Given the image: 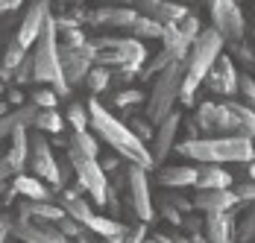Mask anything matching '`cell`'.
I'll return each instance as SVG.
<instances>
[{"instance_id":"cell-1","label":"cell","mask_w":255,"mask_h":243,"mask_svg":"<svg viewBox=\"0 0 255 243\" xmlns=\"http://www.w3.org/2000/svg\"><path fill=\"white\" fill-rule=\"evenodd\" d=\"M85 109H88V126H94V132H97V135H100L103 141L112 146L121 158H127V161L138 164V167H147V170L155 167L147 144H144V141H141V138H138L124 121H118L103 103L91 100Z\"/></svg>"},{"instance_id":"cell-2","label":"cell","mask_w":255,"mask_h":243,"mask_svg":"<svg viewBox=\"0 0 255 243\" xmlns=\"http://www.w3.org/2000/svg\"><path fill=\"white\" fill-rule=\"evenodd\" d=\"M223 53V35L217 29H200V35L191 41V53L182 71V85H179V100L182 106H191L197 88L203 85L205 73L211 71V65L217 62V56Z\"/></svg>"},{"instance_id":"cell-3","label":"cell","mask_w":255,"mask_h":243,"mask_svg":"<svg viewBox=\"0 0 255 243\" xmlns=\"http://www.w3.org/2000/svg\"><path fill=\"white\" fill-rule=\"evenodd\" d=\"M185 158L200 164H223V161H253V138L244 135H223V138H188L176 146Z\"/></svg>"},{"instance_id":"cell-4","label":"cell","mask_w":255,"mask_h":243,"mask_svg":"<svg viewBox=\"0 0 255 243\" xmlns=\"http://www.w3.org/2000/svg\"><path fill=\"white\" fill-rule=\"evenodd\" d=\"M32 79L50 85L53 91L62 97L71 91V85L65 82L62 76V65H59V35H56V18L47 15L44 24H41V32L32 44Z\"/></svg>"},{"instance_id":"cell-5","label":"cell","mask_w":255,"mask_h":243,"mask_svg":"<svg viewBox=\"0 0 255 243\" xmlns=\"http://www.w3.org/2000/svg\"><path fill=\"white\" fill-rule=\"evenodd\" d=\"M94 44V62L106 68H118L124 79L138 73L147 62V50L138 38H97Z\"/></svg>"},{"instance_id":"cell-6","label":"cell","mask_w":255,"mask_h":243,"mask_svg":"<svg viewBox=\"0 0 255 243\" xmlns=\"http://www.w3.org/2000/svg\"><path fill=\"white\" fill-rule=\"evenodd\" d=\"M68 146V161H71V167L77 173V182L82 191H88V196H94V202L97 205H106L109 202V182H106V173H103L100 161H97V155L94 152H88V149H82L77 141H65Z\"/></svg>"},{"instance_id":"cell-7","label":"cell","mask_w":255,"mask_h":243,"mask_svg":"<svg viewBox=\"0 0 255 243\" xmlns=\"http://www.w3.org/2000/svg\"><path fill=\"white\" fill-rule=\"evenodd\" d=\"M182 71L185 65L173 59L167 68L158 71V79L153 85V94H150V103H147V121L150 123H161L170 112H173V103L179 100V85H182Z\"/></svg>"},{"instance_id":"cell-8","label":"cell","mask_w":255,"mask_h":243,"mask_svg":"<svg viewBox=\"0 0 255 243\" xmlns=\"http://www.w3.org/2000/svg\"><path fill=\"white\" fill-rule=\"evenodd\" d=\"M59 65H62V76L68 85H77L85 79L88 68L94 65V44L85 41L79 47H68V44H59Z\"/></svg>"},{"instance_id":"cell-9","label":"cell","mask_w":255,"mask_h":243,"mask_svg":"<svg viewBox=\"0 0 255 243\" xmlns=\"http://www.w3.org/2000/svg\"><path fill=\"white\" fill-rule=\"evenodd\" d=\"M211 21H214V29L223 35V41L244 38V12L238 0H211Z\"/></svg>"},{"instance_id":"cell-10","label":"cell","mask_w":255,"mask_h":243,"mask_svg":"<svg viewBox=\"0 0 255 243\" xmlns=\"http://www.w3.org/2000/svg\"><path fill=\"white\" fill-rule=\"evenodd\" d=\"M129 199H132V211L141 223L153 220V196H150V182H147V167L132 164L129 167Z\"/></svg>"},{"instance_id":"cell-11","label":"cell","mask_w":255,"mask_h":243,"mask_svg":"<svg viewBox=\"0 0 255 243\" xmlns=\"http://www.w3.org/2000/svg\"><path fill=\"white\" fill-rule=\"evenodd\" d=\"M12 235L24 243H68V238L53 226V223H38L32 217H21L12 223Z\"/></svg>"},{"instance_id":"cell-12","label":"cell","mask_w":255,"mask_h":243,"mask_svg":"<svg viewBox=\"0 0 255 243\" xmlns=\"http://www.w3.org/2000/svg\"><path fill=\"white\" fill-rule=\"evenodd\" d=\"M205 88L208 91H214V94H235L238 91V71H235V65H232L229 56H217V62L211 65V71L205 73Z\"/></svg>"},{"instance_id":"cell-13","label":"cell","mask_w":255,"mask_h":243,"mask_svg":"<svg viewBox=\"0 0 255 243\" xmlns=\"http://www.w3.org/2000/svg\"><path fill=\"white\" fill-rule=\"evenodd\" d=\"M50 15V3L47 0H35L29 9H26L24 21L18 24V32H15V41L21 44V47H32L35 44V38H38V32H41V24H44V18Z\"/></svg>"},{"instance_id":"cell-14","label":"cell","mask_w":255,"mask_h":243,"mask_svg":"<svg viewBox=\"0 0 255 243\" xmlns=\"http://www.w3.org/2000/svg\"><path fill=\"white\" fill-rule=\"evenodd\" d=\"M29 146H32V173L38 179H47L50 185L59 188V164L50 152V144L44 141V135H32L29 138Z\"/></svg>"},{"instance_id":"cell-15","label":"cell","mask_w":255,"mask_h":243,"mask_svg":"<svg viewBox=\"0 0 255 243\" xmlns=\"http://www.w3.org/2000/svg\"><path fill=\"white\" fill-rule=\"evenodd\" d=\"M85 18L94 26L129 29V24L138 18V9H129V3H115V6H103V9H94V12H85Z\"/></svg>"},{"instance_id":"cell-16","label":"cell","mask_w":255,"mask_h":243,"mask_svg":"<svg viewBox=\"0 0 255 243\" xmlns=\"http://www.w3.org/2000/svg\"><path fill=\"white\" fill-rule=\"evenodd\" d=\"M241 199L235 196V191L229 188H200L194 196V208H200L205 214H214V211H232Z\"/></svg>"},{"instance_id":"cell-17","label":"cell","mask_w":255,"mask_h":243,"mask_svg":"<svg viewBox=\"0 0 255 243\" xmlns=\"http://www.w3.org/2000/svg\"><path fill=\"white\" fill-rule=\"evenodd\" d=\"M179 123H182V118H179L176 112H170L161 123H155L158 132H155V144H153V149H150L153 164H161V161L167 158V152H173V141H176Z\"/></svg>"},{"instance_id":"cell-18","label":"cell","mask_w":255,"mask_h":243,"mask_svg":"<svg viewBox=\"0 0 255 243\" xmlns=\"http://www.w3.org/2000/svg\"><path fill=\"white\" fill-rule=\"evenodd\" d=\"M205 241L208 243H235V220L229 211L205 214Z\"/></svg>"},{"instance_id":"cell-19","label":"cell","mask_w":255,"mask_h":243,"mask_svg":"<svg viewBox=\"0 0 255 243\" xmlns=\"http://www.w3.org/2000/svg\"><path fill=\"white\" fill-rule=\"evenodd\" d=\"M138 3H141L144 15L153 18V21H158V24H176V21H182V18L188 15L185 6L167 3V0H138Z\"/></svg>"},{"instance_id":"cell-20","label":"cell","mask_w":255,"mask_h":243,"mask_svg":"<svg viewBox=\"0 0 255 243\" xmlns=\"http://www.w3.org/2000/svg\"><path fill=\"white\" fill-rule=\"evenodd\" d=\"M35 115H38V106L32 103V106H18L15 112H6V115H0V138H9L15 129H29L32 121H35Z\"/></svg>"},{"instance_id":"cell-21","label":"cell","mask_w":255,"mask_h":243,"mask_svg":"<svg viewBox=\"0 0 255 243\" xmlns=\"http://www.w3.org/2000/svg\"><path fill=\"white\" fill-rule=\"evenodd\" d=\"M21 217H32V220H47V223H56V220L65 217V208H62V205H53L50 199H29L26 205H21Z\"/></svg>"},{"instance_id":"cell-22","label":"cell","mask_w":255,"mask_h":243,"mask_svg":"<svg viewBox=\"0 0 255 243\" xmlns=\"http://www.w3.org/2000/svg\"><path fill=\"white\" fill-rule=\"evenodd\" d=\"M158 182L164 188H188L197 182V167H161L158 170Z\"/></svg>"},{"instance_id":"cell-23","label":"cell","mask_w":255,"mask_h":243,"mask_svg":"<svg viewBox=\"0 0 255 243\" xmlns=\"http://www.w3.org/2000/svg\"><path fill=\"white\" fill-rule=\"evenodd\" d=\"M232 182V173H226L223 167H217V164H203V167H197V188H229Z\"/></svg>"},{"instance_id":"cell-24","label":"cell","mask_w":255,"mask_h":243,"mask_svg":"<svg viewBox=\"0 0 255 243\" xmlns=\"http://www.w3.org/2000/svg\"><path fill=\"white\" fill-rule=\"evenodd\" d=\"M12 188H15V194L26 196V199H50L47 185H44L38 176H15Z\"/></svg>"},{"instance_id":"cell-25","label":"cell","mask_w":255,"mask_h":243,"mask_svg":"<svg viewBox=\"0 0 255 243\" xmlns=\"http://www.w3.org/2000/svg\"><path fill=\"white\" fill-rule=\"evenodd\" d=\"M9 138H12V149L6 152V158L12 161V167H15V170H21V167H24V161L29 158V135H26V129L21 126V129H15Z\"/></svg>"},{"instance_id":"cell-26","label":"cell","mask_w":255,"mask_h":243,"mask_svg":"<svg viewBox=\"0 0 255 243\" xmlns=\"http://www.w3.org/2000/svg\"><path fill=\"white\" fill-rule=\"evenodd\" d=\"M161 41H164V50L173 56V59H185V53H188V41L182 38V32H179V26L176 24H164V29H161Z\"/></svg>"},{"instance_id":"cell-27","label":"cell","mask_w":255,"mask_h":243,"mask_svg":"<svg viewBox=\"0 0 255 243\" xmlns=\"http://www.w3.org/2000/svg\"><path fill=\"white\" fill-rule=\"evenodd\" d=\"M232 109V115L238 118L241 123V132L238 135H244V138H255V109L253 106H244V103H226Z\"/></svg>"},{"instance_id":"cell-28","label":"cell","mask_w":255,"mask_h":243,"mask_svg":"<svg viewBox=\"0 0 255 243\" xmlns=\"http://www.w3.org/2000/svg\"><path fill=\"white\" fill-rule=\"evenodd\" d=\"M161 29H164V24H158V21L141 15V12H138V18L129 24V32H132L135 38H161Z\"/></svg>"},{"instance_id":"cell-29","label":"cell","mask_w":255,"mask_h":243,"mask_svg":"<svg viewBox=\"0 0 255 243\" xmlns=\"http://www.w3.org/2000/svg\"><path fill=\"white\" fill-rule=\"evenodd\" d=\"M62 115L56 112V109H38V115H35V121H32V126L38 129V132H50V135H59L65 126H62Z\"/></svg>"},{"instance_id":"cell-30","label":"cell","mask_w":255,"mask_h":243,"mask_svg":"<svg viewBox=\"0 0 255 243\" xmlns=\"http://www.w3.org/2000/svg\"><path fill=\"white\" fill-rule=\"evenodd\" d=\"M214 132H226V135H238L241 132V123L232 115L229 106H217V112H214Z\"/></svg>"},{"instance_id":"cell-31","label":"cell","mask_w":255,"mask_h":243,"mask_svg":"<svg viewBox=\"0 0 255 243\" xmlns=\"http://www.w3.org/2000/svg\"><path fill=\"white\" fill-rule=\"evenodd\" d=\"M85 82H88V88H91L94 94H100V91H106V88H109V82H112V73H109V68H106V65L88 68V73H85Z\"/></svg>"},{"instance_id":"cell-32","label":"cell","mask_w":255,"mask_h":243,"mask_svg":"<svg viewBox=\"0 0 255 243\" xmlns=\"http://www.w3.org/2000/svg\"><path fill=\"white\" fill-rule=\"evenodd\" d=\"M255 202V199H253ZM235 238L241 243H253L255 241V205L244 214V217L238 220V229H235Z\"/></svg>"},{"instance_id":"cell-33","label":"cell","mask_w":255,"mask_h":243,"mask_svg":"<svg viewBox=\"0 0 255 243\" xmlns=\"http://www.w3.org/2000/svg\"><path fill=\"white\" fill-rule=\"evenodd\" d=\"M214 112H217V103H203L200 106V112H197V118H194V123H197V129L200 132H214Z\"/></svg>"},{"instance_id":"cell-34","label":"cell","mask_w":255,"mask_h":243,"mask_svg":"<svg viewBox=\"0 0 255 243\" xmlns=\"http://www.w3.org/2000/svg\"><path fill=\"white\" fill-rule=\"evenodd\" d=\"M24 59H26V47H21V44L12 38V41H9V47H6V53H3V62H0V65H3V68H9V71H15Z\"/></svg>"},{"instance_id":"cell-35","label":"cell","mask_w":255,"mask_h":243,"mask_svg":"<svg viewBox=\"0 0 255 243\" xmlns=\"http://www.w3.org/2000/svg\"><path fill=\"white\" fill-rule=\"evenodd\" d=\"M68 123L74 126V132L88 129V109H85L82 103H71V109H68Z\"/></svg>"},{"instance_id":"cell-36","label":"cell","mask_w":255,"mask_h":243,"mask_svg":"<svg viewBox=\"0 0 255 243\" xmlns=\"http://www.w3.org/2000/svg\"><path fill=\"white\" fill-rule=\"evenodd\" d=\"M176 26H179V32H182V38H185L188 44H191V41H194V38L200 35V21H197L194 15H185L182 21H176Z\"/></svg>"},{"instance_id":"cell-37","label":"cell","mask_w":255,"mask_h":243,"mask_svg":"<svg viewBox=\"0 0 255 243\" xmlns=\"http://www.w3.org/2000/svg\"><path fill=\"white\" fill-rule=\"evenodd\" d=\"M32 103H35L38 109H56V103H59V94H56L50 85H47V88H38V91L32 94Z\"/></svg>"},{"instance_id":"cell-38","label":"cell","mask_w":255,"mask_h":243,"mask_svg":"<svg viewBox=\"0 0 255 243\" xmlns=\"http://www.w3.org/2000/svg\"><path fill=\"white\" fill-rule=\"evenodd\" d=\"M12 79L18 82V85H24V82H32V56L26 53V59L12 71Z\"/></svg>"},{"instance_id":"cell-39","label":"cell","mask_w":255,"mask_h":243,"mask_svg":"<svg viewBox=\"0 0 255 243\" xmlns=\"http://www.w3.org/2000/svg\"><path fill=\"white\" fill-rule=\"evenodd\" d=\"M118 109H129V106H135V103H144V94L141 91H121V94H115L112 100Z\"/></svg>"},{"instance_id":"cell-40","label":"cell","mask_w":255,"mask_h":243,"mask_svg":"<svg viewBox=\"0 0 255 243\" xmlns=\"http://www.w3.org/2000/svg\"><path fill=\"white\" fill-rule=\"evenodd\" d=\"M170 62H173V56H170V53H167V50H161V53H158V56H155L153 62H150V65H147V68H144V76H155V73L161 71V68H167V65H170Z\"/></svg>"},{"instance_id":"cell-41","label":"cell","mask_w":255,"mask_h":243,"mask_svg":"<svg viewBox=\"0 0 255 243\" xmlns=\"http://www.w3.org/2000/svg\"><path fill=\"white\" fill-rule=\"evenodd\" d=\"M238 88L247 94V100L255 106V79L253 76H238Z\"/></svg>"},{"instance_id":"cell-42","label":"cell","mask_w":255,"mask_h":243,"mask_svg":"<svg viewBox=\"0 0 255 243\" xmlns=\"http://www.w3.org/2000/svg\"><path fill=\"white\" fill-rule=\"evenodd\" d=\"M235 196H238V199H247V202H253V199H255V179L244 182V185H238V188H235Z\"/></svg>"},{"instance_id":"cell-43","label":"cell","mask_w":255,"mask_h":243,"mask_svg":"<svg viewBox=\"0 0 255 243\" xmlns=\"http://www.w3.org/2000/svg\"><path fill=\"white\" fill-rule=\"evenodd\" d=\"M56 223H59V232H62L65 238H71V235H79V226H77V223H74L71 217H68V214H65L62 220H56Z\"/></svg>"},{"instance_id":"cell-44","label":"cell","mask_w":255,"mask_h":243,"mask_svg":"<svg viewBox=\"0 0 255 243\" xmlns=\"http://www.w3.org/2000/svg\"><path fill=\"white\" fill-rule=\"evenodd\" d=\"M132 132H135L141 141H147V138L153 135V132H150V123H147V121H132Z\"/></svg>"},{"instance_id":"cell-45","label":"cell","mask_w":255,"mask_h":243,"mask_svg":"<svg viewBox=\"0 0 255 243\" xmlns=\"http://www.w3.org/2000/svg\"><path fill=\"white\" fill-rule=\"evenodd\" d=\"M167 205H173L176 211H188V208H191V202H188V199H182L179 194H170V196H167Z\"/></svg>"},{"instance_id":"cell-46","label":"cell","mask_w":255,"mask_h":243,"mask_svg":"<svg viewBox=\"0 0 255 243\" xmlns=\"http://www.w3.org/2000/svg\"><path fill=\"white\" fill-rule=\"evenodd\" d=\"M161 214H164V217L170 220L173 226H182V214H179V211L173 208V205H164V208H161Z\"/></svg>"},{"instance_id":"cell-47","label":"cell","mask_w":255,"mask_h":243,"mask_svg":"<svg viewBox=\"0 0 255 243\" xmlns=\"http://www.w3.org/2000/svg\"><path fill=\"white\" fill-rule=\"evenodd\" d=\"M21 3H24V0H0V15H9V12H15Z\"/></svg>"},{"instance_id":"cell-48","label":"cell","mask_w":255,"mask_h":243,"mask_svg":"<svg viewBox=\"0 0 255 243\" xmlns=\"http://www.w3.org/2000/svg\"><path fill=\"white\" fill-rule=\"evenodd\" d=\"M12 173H18V170L12 167V161H9V158H3V161H0V182H3V179H9Z\"/></svg>"},{"instance_id":"cell-49","label":"cell","mask_w":255,"mask_h":243,"mask_svg":"<svg viewBox=\"0 0 255 243\" xmlns=\"http://www.w3.org/2000/svg\"><path fill=\"white\" fill-rule=\"evenodd\" d=\"M100 167H103V173H106V170H115V167H118V155H112V158L100 161Z\"/></svg>"},{"instance_id":"cell-50","label":"cell","mask_w":255,"mask_h":243,"mask_svg":"<svg viewBox=\"0 0 255 243\" xmlns=\"http://www.w3.org/2000/svg\"><path fill=\"white\" fill-rule=\"evenodd\" d=\"M9 103H24V97H21V91H9Z\"/></svg>"},{"instance_id":"cell-51","label":"cell","mask_w":255,"mask_h":243,"mask_svg":"<svg viewBox=\"0 0 255 243\" xmlns=\"http://www.w3.org/2000/svg\"><path fill=\"white\" fill-rule=\"evenodd\" d=\"M188 243H205V238H200V235H194V238H191Z\"/></svg>"},{"instance_id":"cell-52","label":"cell","mask_w":255,"mask_h":243,"mask_svg":"<svg viewBox=\"0 0 255 243\" xmlns=\"http://www.w3.org/2000/svg\"><path fill=\"white\" fill-rule=\"evenodd\" d=\"M250 179H255V158L250 161Z\"/></svg>"},{"instance_id":"cell-53","label":"cell","mask_w":255,"mask_h":243,"mask_svg":"<svg viewBox=\"0 0 255 243\" xmlns=\"http://www.w3.org/2000/svg\"><path fill=\"white\" fill-rule=\"evenodd\" d=\"M106 3H138V0H106Z\"/></svg>"},{"instance_id":"cell-54","label":"cell","mask_w":255,"mask_h":243,"mask_svg":"<svg viewBox=\"0 0 255 243\" xmlns=\"http://www.w3.org/2000/svg\"><path fill=\"white\" fill-rule=\"evenodd\" d=\"M141 243H158V241H155V238H153V241H147V238H144V241H141Z\"/></svg>"},{"instance_id":"cell-55","label":"cell","mask_w":255,"mask_h":243,"mask_svg":"<svg viewBox=\"0 0 255 243\" xmlns=\"http://www.w3.org/2000/svg\"><path fill=\"white\" fill-rule=\"evenodd\" d=\"M0 94H3V88H0Z\"/></svg>"},{"instance_id":"cell-56","label":"cell","mask_w":255,"mask_h":243,"mask_svg":"<svg viewBox=\"0 0 255 243\" xmlns=\"http://www.w3.org/2000/svg\"><path fill=\"white\" fill-rule=\"evenodd\" d=\"M253 109H255V106H253Z\"/></svg>"}]
</instances>
